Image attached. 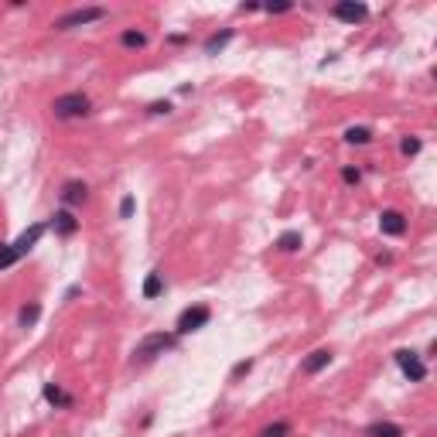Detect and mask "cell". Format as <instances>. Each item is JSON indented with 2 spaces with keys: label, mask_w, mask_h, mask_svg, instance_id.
Returning <instances> with one entry per match:
<instances>
[{
  "label": "cell",
  "mask_w": 437,
  "mask_h": 437,
  "mask_svg": "<svg viewBox=\"0 0 437 437\" xmlns=\"http://www.w3.org/2000/svg\"><path fill=\"white\" fill-rule=\"evenodd\" d=\"M52 113L55 120H79V116L89 113V96L86 93H65L52 103Z\"/></svg>",
  "instance_id": "obj_1"
},
{
  "label": "cell",
  "mask_w": 437,
  "mask_h": 437,
  "mask_svg": "<svg viewBox=\"0 0 437 437\" xmlns=\"http://www.w3.org/2000/svg\"><path fill=\"white\" fill-rule=\"evenodd\" d=\"M175 345H178V335L154 332V335H147V338L137 345V352H133V356L147 362V359H154V356H164V352H168V349H175Z\"/></svg>",
  "instance_id": "obj_2"
},
{
  "label": "cell",
  "mask_w": 437,
  "mask_h": 437,
  "mask_svg": "<svg viewBox=\"0 0 437 437\" xmlns=\"http://www.w3.org/2000/svg\"><path fill=\"white\" fill-rule=\"evenodd\" d=\"M106 11L103 7H76V11H69V14H62L55 27L58 31H72V27H82V25H93V21H103Z\"/></svg>",
  "instance_id": "obj_3"
},
{
  "label": "cell",
  "mask_w": 437,
  "mask_h": 437,
  "mask_svg": "<svg viewBox=\"0 0 437 437\" xmlns=\"http://www.w3.org/2000/svg\"><path fill=\"white\" fill-rule=\"evenodd\" d=\"M393 359H396L400 372H403L410 383H424V379H427V365L420 362V356H417V352H410V349H400Z\"/></svg>",
  "instance_id": "obj_4"
},
{
  "label": "cell",
  "mask_w": 437,
  "mask_h": 437,
  "mask_svg": "<svg viewBox=\"0 0 437 437\" xmlns=\"http://www.w3.org/2000/svg\"><path fill=\"white\" fill-rule=\"evenodd\" d=\"M208 318H212V311L206 304H195V308H184L178 314V335H188V332H199V328H206Z\"/></svg>",
  "instance_id": "obj_5"
},
{
  "label": "cell",
  "mask_w": 437,
  "mask_h": 437,
  "mask_svg": "<svg viewBox=\"0 0 437 437\" xmlns=\"http://www.w3.org/2000/svg\"><path fill=\"white\" fill-rule=\"evenodd\" d=\"M332 14L338 21H345V25H356V21H365L369 18V7L365 4H356V0H342V4H335Z\"/></svg>",
  "instance_id": "obj_6"
},
{
  "label": "cell",
  "mask_w": 437,
  "mask_h": 437,
  "mask_svg": "<svg viewBox=\"0 0 437 437\" xmlns=\"http://www.w3.org/2000/svg\"><path fill=\"white\" fill-rule=\"evenodd\" d=\"M41 236H45V222H34L31 229L21 232V236L11 243V246H14V253H18V260L25 257V253H31V250L38 246V239H41Z\"/></svg>",
  "instance_id": "obj_7"
},
{
  "label": "cell",
  "mask_w": 437,
  "mask_h": 437,
  "mask_svg": "<svg viewBox=\"0 0 437 437\" xmlns=\"http://www.w3.org/2000/svg\"><path fill=\"white\" fill-rule=\"evenodd\" d=\"M328 362H332V349H314L308 359L301 362V372H304V376H318Z\"/></svg>",
  "instance_id": "obj_8"
},
{
  "label": "cell",
  "mask_w": 437,
  "mask_h": 437,
  "mask_svg": "<svg viewBox=\"0 0 437 437\" xmlns=\"http://www.w3.org/2000/svg\"><path fill=\"white\" fill-rule=\"evenodd\" d=\"M52 229L58 232V236H72V232L79 229V219L69 212V208H58L52 215Z\"/></svg>",
  "instance_id": "obj_9"
},
{
  "label": "cell",
  "mask_w": 437,
  "mask_h": 437,
  "mask_svg": "<svg viewBox=\"0 0 437 437\" xmlns=\"http://www.w3.org/2000/svg\"><path fill=\"white\" fill-rule=\"evenodd\" d=\"M379 229H383L386 236H403V232H407V219H403L400 212H383V215H379Z\"/></svg>",
  "instance_id": "obj_10"
},
{
  "label": "cell",
  "mask_w": 437,
  "mask_h": 437,
  "mask_svg": "<svg viewBox=\"0 0 437 437\" xmlns=\"http://www.w3.org/2000/svg\"><path fill=\"white\" fill-rule=\"evenodd\" d=\"M86 184L82 181H65V188H62V202L65 206H79V202H86Z\"/></svg>",
  "instance_id": "obj_11"
},
{
  "label": "cell",
  "mask_w": 437,
  "mask_h": 437,
  "mask_svg": "<svg viewBox=\"0 0 437 437\" xmlns=\"http://www.w3.org/2000/svg\"><path fill=\"white\" fill-rule=\"evenodd\" d=\"M365 434L369 437H403V427H400V424H389V420H379V424H369Z\"/></svg>",
  "instance_id": "obj_12"
},
{
  "label": "cell",
  "mask_w": 437,
  "mask_h": 437,
  "mask_svg": "<svg viewBox=\"0 0 437 437\" xmlns=\"http://www.w3.org/2000/svg\"><path fill=\"white\" fill-rule=\"evenodd\" d=\"M304 246V239H301V232H294V229H287L277 236V250H283V253H297Z\"/></svg>",
  "instance_id": "obj_13"
},
{
  "label": "cell",
  "mask_w": 437,
  "mask_h": 437,
  "mask_svg": "<svg viewBox=\"0 0 437 437\" xmlns=\"http://www.w3.org/2000/svg\"><path fill=\"white\" fill-rule=\"evenodd\" d=\"M45 400L55 403V407H72V396H69L65 389H58L55 383H45Z\"/></svg>",
  "instance_id": "obj_14"
},
{
  "label": "cell",
  "mask_w": 437,
  "mask_h": 437,
  "mask_svg": "<svg viewBox=\"0 0 437 437\" xmlns=\"http://www.w3.org/2000/svg\"><path fill=\"white\" fill-rule=\"evenodd\" d=\"M120 45H123V48H144V45H147V34L137 31V27H127V31L120 34Z\"/></svg>",
  "instance_id": "obj_15"
},
{
  "label": "cell",
  "mask_w": 437,
  "mask_h": 437,
  "mask_svg": "<svg viewBox=\"0 0 437 437\" xmlns=\"http://www.w3.org/2000/svg\"><path fill=\"white\" fill-rule=\"evenodd\" d=\"M229 41H232V31H229V27H226V31H219V34H212V38L206 41V55L222 52V48L229 45Z\"/></svg>",
  "instance_id": "obj_16"
},
{
  "label": "cell",
  "mask_w": 437,
  "mask_h": 437,
  "mask_svg": "<svg viewBox=\"0 0 437 437\" xmlns=\"http://www.w3.org/2000/svg\"><path fill=\"white\" fill-rule=\"evenodd\" d=\"M161 290H164V281H161V274H147V281H144V297H147V301H151V297H157V294H161Z\"/></svg>",
  "instance_id": "obj_17"
},
{
  "label": "cell",
  "mask_w": 437,
  "mask_h": 437,
  "mask_svg": "<svg viewBox=\"0 0 437 437\" xmlns=\"http://www.w3.org/2000/svg\"><path fill=\"white\" fill-rule=\"evenodd\" d=\"M345 140H349V144H369V140H372V130L369 127H349L345 130Z\"/></svg>",
  "instance_id": "obj_18"
},
{
  "label": "cell",
  "mask_w": 437,
  "mask_h": 437,
  "mask_svg": "<svg viewBox=\"0 0 437 437\" xmlns=\"http://www.w3.org/2000/svg\"><path fill=\"white\" fill-rule=\"evenodd\" d=\"M38 318H41V308H38V304H25V308H21V314H18L21 328H31V325H34Z\"/></svg>",
  "instance_id": "obj_19"
},
{
  "label": "cell",
  "mask_w": 437,
  "mask_h": 437,
  "mask_svg": "<svg viewBox=\"0 0 437 437\" xmlns=\"http://www.w3.org/2000/svg\"><path fill=\"white\" fill-rule=\"evenodd\" d=\"M14 263H18L14 246H11V243H0V270H7V267H14Z\"/></svg>",
  "instance_id": "obj_20"
},
{
  "label": "cell",
  "mask_w": 437,
  "mask_h": 437,
  "mask_svg": "<svg viewBox=\"0 0 437 437\" xmlns=\"http://www.w3.org/2000/svg\"><path fill=\"white\" fill-rule=\"evenodd\" d=\"M287 434H290V424H287V420H277V424H270L260 437H287Z\"/></svg>",
  "instance_id": "obj_21"
},
{
  "label": "cell",
  "mask_w": 437,
  "mask_h": 437,
  "mask_svg": "<svg viewBox=\"0 0 437 437\" xmlns=\"http://www.w3.org/2000/svg\"><path fill=\"white\" fill-rule=\"evenodd\" d=\"M147 113H151V116H161V113L168 116V113H171V103H168V100H164V103H151L147 106Z\"/></svg>",
  "instance_id": "obj_22"
},
{
  "label": "cell",
  "mask_w": 437,
  "mask_h": 437,
  "mask_svg": "<svg viewBox=\"0 0 437 437\" xmlns=\"http://www.w3.org/2000/svg\"><path fill=\"white\" fill-rule=\"evenodd\" d=\"M400 151H403V154H417V151H420V140H417V137H407V140L400 144Z\"/></svg>",
  "instance_id": "obj_23"
},
{
  "label": "cell",
  "mask_w": 437,
  "mask_h": 437,
  "mask_svg": "<svg viewBox=\"0 0 437 437\" xmlns=\"http://www.w3.org/2000/svg\"><path fill=\"white\" fill-rule=\"evenodd\" d=\"M133 215V195H127L123 202H120V219H130Z\"/></svg>",
  "instance_id": "obj_24"
},
{
  "label": "cell",
  "mask_w": 437,
  "mask_h": 437,
  "mask_svg": "<svg viewBox=\"0 0 437 437\" xmlns=\"http://www.w3.org/2000/svg\"><path fill=\"white\" fill-rule=\"evenodd\" d=\"M250 369H253V362H250V359H246V362H239V365L232 369V379H239V376H246Z\"/></svg>",
  "instance_id": "obj_25"
},
{
  "label": "cell",
  "mask_w": 437,
  "mask_h": 437,
  "mask_svg": "<svg viewBox=\"0 0 437 437\" xmlns=\"http://www.w3.org/2000/svg\"><path fill=\"white\" fill-rule=\"evenodd\" d=\"M342 178L349 181V184H359V178H362V175L356 171V168H345V171H342Z\"/></svg>",
  "instance_id": "obj_26"
},
{
  "label": "cell",
  "mask_w": 437,
  "mask_h": 437,
  "mask_svg": "<svg viewBox=\"0 0 437 437\" xmlns=\"http://www.w3.org/2000/svg\"><path fill=\"white\" fill-rule=\"evenodd\" d=\"M267 11H270V14H287L290 4H267Z\"/></svg>",
  "instance_id": "obj_27"
}]
</instances>
